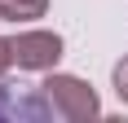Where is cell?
I'll return each mask as SVG.
<instances>
[{
	"instance_id": "cell-1",
	"label": "cell",
	"mask_w": 128,
	"mask_h": 123,
	"mask_svg": "<svg viewBox=\"0 0 128 123\" xmlns=\"http://www.w3.org/2000/svg\"><path fill=\"white\" fill-rule=\"evenodd\" d=\"M40 88H44V97L53 101L58 119H66V123H88V119H97V114H102L97 92H93L80 75H58V70H53Z\"/></svg>"
},
{
	"instance_id": "cell-2",
	"label": "cell",
	"mask_w": 128,
	"mask_h": 123,
	"mask_svg": "<svg viewBox=\"0 0 128 123\" xmlns=\"http://www.w3.org/2000/svg\"><path fill=\"white\" fill-rule=\"evenodd\" d=\"M9 57L18 70H53L62 57V35L58 31H18V35H9Z\"/></svg>"
},
{
	"instance_id": "cell-3",
	"label": "cell",
	"mask_w": 128,
	"mask_h": 123,
	"mask_svg": "<svg viewBox=\"0 0 128 123\" xmlns=\"http://www.w3.org/2000/svg\"><path fill=\"white\" fill-rule=\"evenodd\" d=\"M0 119L4 123H40V119H58V110H53V101L44 97V88L0 84Z\"/></svg>"
},
{
	"instance_id": "cell-4",
	"label": "cell",
	"mask_w": 128,
	"mask_h": 123,
	"mask_svg": "<svg viewBox=\"0 0 128 123\" xmlns=\"http://www.w3.org/2000/svg\"><path fill=\"white\" fill-rule=\"evenodd\" d=\"M49 13V0H0V18L4 22H36Z\"/></svg>"
},
{
	"instance_id": "cell-5",
	"label": "cell",
	"mask_w": 128,
	"mask_h": 123,
	"mask_svg": "<svg viewBox=\"0 0 128 123\" xmlns=\"http://www.w3.org/2000/svg\"><path fill=\"white\" fill-rule=\"evenodd\" d=\"M110 84H115V92H119V101L128 106V53L115 62V70H110Z\"/></svg>"
},
{
	"instance_id": "cell-6",
	"label": "cell",
	"mask_w": 128,
	"mask_h": 123,
	"mask_svg": "<svg viewBox=\"0 0 128 123\" xmlns=\"http://www.w3.org/2000/svg\"><path fill=\"white\" fill-rule=\"evenodd\" d=\"M9 66H13V57H9V40H0V75L9 70Z\"/></svg>"
}]
</instances>
